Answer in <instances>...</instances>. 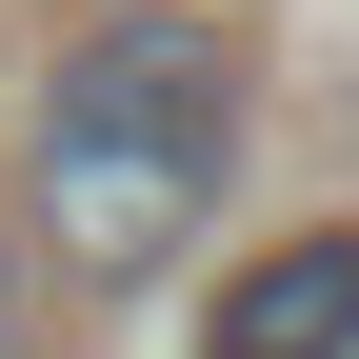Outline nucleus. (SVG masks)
I'll return each mask as SVG.
<instances>
[{"mask_svg":"<svg viewBox=\"0 0 359 359\" xmlns=\"http://www.w3.org/2000/svg\"><path fill=\"white\" fill-rule=\"evenodd\" d=\"M240 140H259V40L219 0H120L40 60V120H20V240L60 280L140 299L219 200H240Z\"/></svg>","mask_w":359,"mask_h":359,"instance_id":"f257e3e1","label":"nucleus"},{"mask_svg":"<svg viewBox=\"0 0 359 359\" xmlns=\"http://www.w3.org/2000/svg\"><path fill=\"white\" fill-rule=\"evenodd\" d=\"M180 359H359V219H299V240L219 259Z\"/></svg>","mask_w":359,"mask_h":359,"instance_id":"f03ea898","label":"nucleus"},{"mask_svg":"<svg viewBox=\"0 0 359 359\" xmlns=\"http://www.w3.org/2000/svg\"><path fill=\"white\" fill-rule=\"evenodd\" d=\"M0 359H40V240H20V200H0Z\"/></svg>","mask_w":359,"mask_h":359,"instance_id":"7ed1b4c3","label":"nucleus"}]
</instances>
